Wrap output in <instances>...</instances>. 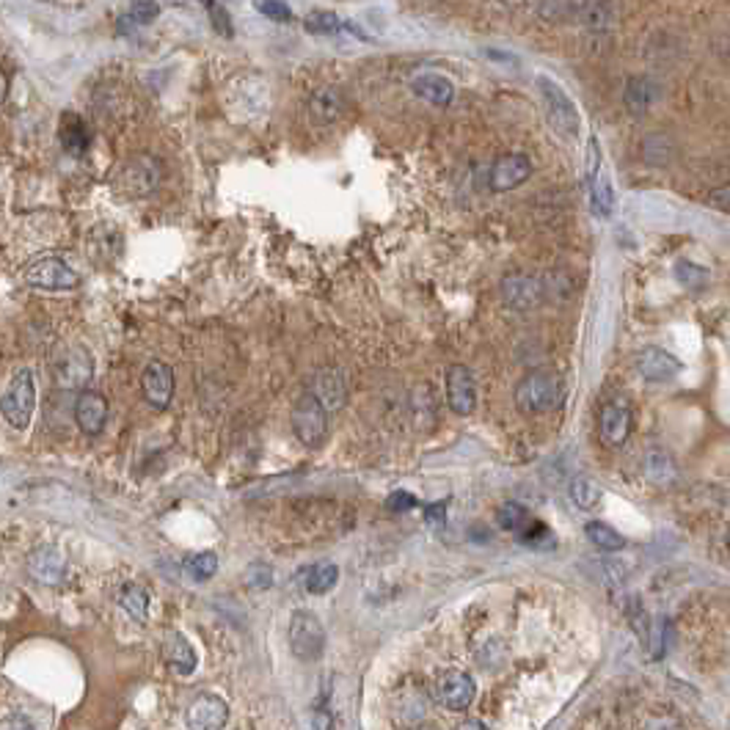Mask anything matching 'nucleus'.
<instances>
[{
  "instance_id": "1",
  "label": "nucleus",
  "mask_w": 730,
  "mask_h": 730,
  "mask_svg": "<svg viewBox=\"0 0 730 730\" xmlns=\"http://www.w3.org/2000/svg\"><path fill=\"white\" fill-rule=\"evenodd\" d=\"M563 403V381L549 370H532L516 386V405L524 413H546Z\"/></svg>"
},
{
  "instance_id": "2",
  "label": "nucleus",
  "mask_w": 730,
  "mask_h": 730,
  "mask_svg": "<svg viewBox=\"0 0 730 730\" xmlns=\"http://www.w3.org/2000/svg\"><path fill=\"white\" fill-rule=\"evenodd\" d=\"M36 408V383H34V373L31 370H20L12 383L6 386L4 397H0V416L14 430H25L31 425V416Z\"/></svg>"
},
{
  "instance_id": "3",
  "label": "nucleus",
  "mask_w": 730,
  "mask_h": 730,
  "mask_svg": "<svg viewBox=\"0 0 730 730\" xmlns=\"http://www.w3.org/2000/svg\"><path fill=\"white\" fill-rule=\"evenodd\" d=\"M538 92H541V100L546 105V114H549L551 124L559 132H566L568 138H576L579 127H582V116H579V108L574 105V100L568 97V92L546 75L538 77Z\"/></svg>"
},
{
  "instance_id": "4",
  "label": "nucleus",
  "mask_w": 730,
  "mask_h": 730,
  "mask_svg": "<svg viewBox=\"0 0 730 730\" xmlns=\"http://www.w3.org/2000/svg\"><path fill=\"white\" fill-rule=\"evenodd\" d=\"M22 282L39 290H75L80 285V276L61 260V257H34L22 268Z\"/></svg>"
},
{
  "instance_id": "5",
  "label": "nucleus",
  "mask_w": 730,
  "mask_h": 730,
  "mask_svg": "<svg viewBox=\"0 0 730 730\" xmlns=\"http://www.w3.org/2000/svg\"><path fill=\"white\" fill-rule=\"evenodd\" d=\"M587 188H590V207L598 218H609L614 210V190H612V180L606 172V163L601 157L598 141L590 138L587 141Z\"/></svg>"
},
{
  "instance_id": "6",
  "label": "nucleus",
  "mask_w": 730,
  "mask_h": 730,
  "mask_svg": "<svg viewBox=\"0 0 730 730\" xmlns=\"http://www.w3.org/2000/svg\"><path fill=\"white\" fill-rule=\"evenodd\" d=\"M160 160L152 155L130 157L114 177V188L124 196H149L160 182Z\"/></svg>"
},
{
  "instance_id": "7",
  "label": "nucleus",
  "mask_w": 730,
  "mask_h": 730,
  "mask_svg": "<svg viewBox=\"0 0 730 730\" xmlns=\"http://www.w3.org/2000/svg\"><path fill=\"white\" fill-rule=\"evenodd\" d=\"M290 648L301 662H315L325 651V629L312 612H295L290 621Z\"/></svg>"
},
{
  "instance_id": "8",
  "label": "nucleus",
  "mask_w": 730,
  "mask_h": 730,
  "mask_svg": "<svg viewBox=\"0 0 730 730\" xmlns=\"http://www.w3.org/2000/svg\"><path fill=\"white\" fill-rule=\"evenodd\" d=\"M293 428H295V436L303 446L323 444V438L328 433V411L312 395H309V391L293 408Z\"/></svg>"
},
{
  "instance_id": "9",
  "label": "nucleus",
  "mask_w": 730,
  "mask_h": 730,
  "mask_svg": "<svg viewBox=\"0 0 730 730\" xmlns=\"http://www.w3.org/2000/svg\"><path fill=\"white\" fill-rule=\"evenodd\" d=\"M474 694H477V686L471 676H466L461 670H444L436 678V700L438 706L449 711H466L474 703Z\"/></svg>"
},
{
  "instance_id": "10",
  "label": "nucleus",
  "mask_w": 730,
  "mask_h": 730,
  "mask_svg": "<svg viewBox=\"0 0 730 730\" xmlns=\"http://www.w3.org/2000/svg\"><path fill=\"white\" fill-rule=\"evenodd\" d=\"M229 722V706L218 694H199L188 706L185 725L188 730H221Z\"/></svg>"
},
{
  "instance_id": "11",
  "label": "nucleus",
  "mask_w": 730,
  "mask_h": 730,
  "mask_svg": "<svg viewBox=\"0 0 730 730\" xmlns=\"http://www.w3.org/2000/svg\"><path fill=\"white\" fill-rule=\"evenodd\" d=\"M446 403L458 416H469L477 408V381L466 364H455L446 373Z\"/></svg>"
},
{
  "instance_id": "12",
  "label": "nucleus",
  "mask_w": 730,
  "mask_h": 730,
  "mask_svg": "<svg viewBox=\"0 0 730 730\" xmlns=\"http://www.w3.org/2000/svg\"><path fill=\"white\" fill-rule=\"evenodd\" d=\"M141 389L152 408H160V411L168 408V403L174 397V370L160 358L149 361L141 375Z\"/></svg>"
},
{
  "instance_id": "13",
  "label": "nucleus",
  "mask_w": 730,
  "mask_h": 730,
  "mask_svg": "<svg viewBox=\"0 0 730 730\" xmlns=\"http://www.w3.org/2000/svg\"><path fill=\"white\" fill-rule=\"evenodd\" d=\"M108 413H110L108 400L100 395V391L83 389L77 395V400H75V422H77L83 436H100L105 430Z\"/></svg>"
},
{
  "instance_id": "14",
  "label": "nucleus",
  "mask_w": 730,
  "mask_h": 730,
  "mask_svg": "<svg viewBox=\"0 0 730 730\" xmlns=\"http://www.w3.org/2000/svg\"><path fill=\"white\" fill-rule=\"evenodd\" d=\"M532 177V160L521 152L501 155L491 168V190L508 193L518 185H524Z\"/></svg>"
},
{
  "instance_id": "15",
  "label": "nucleus",
  "mask_w": 730,
  "mask_h": 730,
  "mask_svg": "<svg viewBox=\"0 0 730 730\" xmlns=\"http://www.w3.org/2000/svg\"><path fill=\"white\" fill-rule=\"evenodd\" d=\"M634 370L642 381L664 383V381L676 378L681 373V361L672 353L662 350V348H645L634 358Z\"/></svg>"
},
{
  "instance_id": "16",
  "label": "nucleus",
  "mask_w": 730,
  "mask_h": 730,
  "mask_svg": "<svg viewBox=\"0 0 730 730\" xmlns=\"http://www.w3.org/2000/svg\"><path fill=\"white\" fill-rule=\"evenodd\" d=\"M92 381V356L83 348H69L55 361V383L61 389H86Z\"/></svg>"
},
{
  "instance_id": "17",
  "label": "nucleus",
  "mask_w": 730,
  "mask_h": 730,
  "mask_svg": "<svg viewBox=\"0 0 730 730\" xmlns=\"http://www.w3.org/2000/svg\"><path fill=\"white\" fill-rule=\"evenodd\" d=\"M411 89H413V94L422 100V102H430V105H438V108H446L449 102L455 100V83H453V77H446L444 72H436V69L413 75L411 77Z\"/></svg>"
},
{
  "instance_id": "18",
  "label": "nucleus",
  "mask_w": 730,
  "mask_h": 730,
  "mask_svg": "<svg viewBox=\"0 0 730 730\" xmlns=\"http://www.w3.org/2000/svg\"><path fill=\"white\" fill-rule=\"evenodd\" d=\"M28 574L42 584L55 587V584H61L67 579V559L61 557L59 549L39 546V549L31 551V557H28Z\"/></svg>"
},
{
  "instance_id": "19",
  "label": "nucleus",
  "mask_w": 730,
  "mask_h": 730,
  "mask_svg": "<svg viewBox=\"0 0 730 730\" xmlns=\"http://www.w3.org/2000/svg\"><path fill=\"white\" fill-rule=\"evenodd\" d=\"M309 395H312L325 411L342 408V405H345V397H348L345 375H342L340 370H336V367L320 370V373L312 378V389H309Z\"/></svg>"
},
{
  "instance_id": "20",
  "label": "nucleus",
  "mask_w": 730,
  "mask_h": 730,
  "mask_svg": "<svg viewBox=\"0 0 730 730\" xmlns=\"http://www.w3.org/2000/svg\"><path fill=\"white\" fill-rule=\"evenodd\" d=\"M631 425H634V416H631V408H629V405H623V403H609V405H604L601 419H598V430H601V438H604L609 446H621V444H626V438L631 436Z\"/></svg>"
},
{
  "instance_id": "21",
  "label": "nucleus",
  "mask_w": 730,
  "mask_h": 730,
  "mask_svg": "<svg viewBox=\"0 0 730 730\" xmlns=\"http://www.w3.org/2000/svg\"><path fill=\"white\" fill-rule=\"evenodd\" d=\"M342 110H345V97H342L340 89H333V86L317 89L312 94V100H309V119H312L315 124H320V127L333 124L336 119L342 116Z\"/></svg>"
},
{
  "instance_id": "22",
  "label": "nucleus",
  "mask_w": 730,
  "mask_h": 730,
  "mask_svg": "<svg viewBox=\"0 0 730 730\" xmlns=\"http://www.w3.org/2000/svg\"><path fill=\"white\" fill-rule=\"evenodd\" d=\"M59 138H61V147L67 149V155H72V157L86 155V149L92 144V132H89L86 122H83L77 114H64L61 116Z\"/></svg>"
},
{
  "instance_id": "23",
  "label": "nucleus",
  "mask_w": 730,
  "mask_h": 730,
  "mask_svg": "<svg viewBox=\"0 0 730 730\" xmlns=\"http://www.w3.org/2000/svg\"><path fill=\"white\" fill-rule=\"evenodd\" d=\"M501 293H504V301H508V306H513V309H532V306L541 301L538 278H526V276L504 278Z\"/></svg>"
},
{
  "instance_id": "24",
  "label": "nucleus",
  "mask_w": 730,
  "mask_h": 730,
  "mask_svg": "<svg viewBox=\"0 0 730 730\" xmlns=\"http://www.w3.org/2000/svg\"><path fill=\"white\" fill-rule=\"evenodd\" d=\"M642 469H645V477H648L654 485H662V488L676 485V480H678V466L664 449H651V453H645Z\"/></svg>"
},
{
  "instance_id": "25",
  "label": "nucleus",
  "mask_w": 730,
  "mask_h": 730,
  "mask_svg": "<svg viewBox=\"0 0 730 730\" xmlns=\"http://www.w3.org/2000/svg\"><path fill=\"white\" fill-rule=\"evenodd\" d=\"M165 662H168V667L177 672V676H190L199 659H196L193 645L182 634H172V637H168V642H165Z\"/></svg>"
},
{
  "instance_id": "26",
  "label": "nucleus",
  "mask_w": 730,
  "mask_h": 730,
  "mask_svg": "<svg viewBox=\"0 0 730 730\" xmlns=\"http://www.w3.org/2000/svg\"><path fill=\"white\" fill-rule=\"evenodd\" d=\"M571 499L579 510H587V513H593L601 508V501H604V491L596 480H590V477H574L571 480Z\"/></svg>"
},
{
  "instance_id": "27",
  "label": "nucleus",
  "mask_w": 730,
  "mask_h": 730,
  "mask_svg": "<svg viewBox=\"0 0 730 730\" xmlns=\"http://www.w3.org/2000/svg\"><path fill=\"white\" fill-rule=\"evenodd\" d=\"M584 532H587V541L601 551H623L626 549V538L604 521H590Z\"/></svg>"
},
{
  "instance_id": "28",
  "label": "nucleus",
  "mask_w": 730,
  "mask_h": 730,
  "mask_svg": "<svg viewBox=\"0 0 730 730\" xmlns=\"http://www.w3.org/2000/svg\"><path fill=\"white\" fill-rule=\"evenodd\" d=\"M340 582V568H336L333 563H317L306 571V590L309 593H315V596H323L328 593V590H333V584Z\"/></svg>"
},
{
  "instance_id": "29",
  "label": "nucleus",
  "mask_w": 730,
  "mask_h": 730,
  "mask_svg": "<svg viewBox=\"0 0 730 730\" xmlns=\"http://www.w3.org/2000/svg\"><path fill=\"white\" fill-rule=\"evenodd\" d=\"M119 604L122 609L132 617V621L144 623L147 621V612H149V596L144 587L138 584H124L122 593H119Z\"/></svg>"
},
{
  "instance_id": "30",
  "label": "nucleus",
  "mask_w": 730,
  "mask_h": 730,
  "mask_svg": "<svg viewBox=\"0 0 730 730\" xmlns=\"http://www.w3.org/2000/svg\"><path fill=\"white\" fill-rule=\"evenodd\" d=\"M626 105L631 114H648L654 105V83L645 77H634L626 86Z\"/></svg>"
},
{
  "instance_id": "31",
  "label": "nucleus",
  "mask_w": 730,
  "mask_h": 730,
  "mask_svg": "<svg viewBox=\"0 0 730 730\" xmlns=\"http://www.w3.org/2000/svg\"><path fill=\"white\" fill-rule=\"evenodd\" d=\"M157 14H160L157 4H132L127 14L119 17V34H130L138 25H149Z\"/></svg>"
},
{
  "instance_id": "32",
  "label": "nucleus",
  "mask_w": 730,
  "mask_h": 730,
  "mask_svg": "<svg viewBox=\"0 0 730 730\" xmlns=\"http://www.w3.org/2000/svg\"><path fill=\"white\" fill-rule=\"evenodd\" d=\"M303 28H306V34H340L345 22L340 20V14H333V12H312V14H306L303 20Z\"/></svg>"
},
{
  "instance_id": "33",
  "label": "nucleus",
  "mask_w": 730,
  "mask_h": 730,
  "mask_svg": "<svg viewBox=\"0 0 730 730\" xmlns=\"http://www.w3.org/2000/svg\"><path fill=\"white\" fill-rule=\"evenodd\" d=\"M496 521L501 529H508V532H521L532 518H529V510L524 508L521 501H504L499 513H496Z\"/></svg>"
},
{
  "instance_id": "34",
  "label": "nucleus",
  "mask_w": 730,
  "mask_h": 730,
  "mask_svg": "<svg viewBox=\"0 0 730 730\" xmlns=\"http://www.w3.org/2000/svg\"><path fill=\"white\" fill-rule=\"evenodd\" d=\"M185 571L190 574V579L196 582H207L215 576L218 571V557L215 551H199V554H193L188 563H185Z\"/></svg>"
},
{
  "instance_id": "35",
  "label": "nucleus",
  "mask_w": 730,
  "mask_h": 730,
  "mask_svg": "<svg viewBox=\"0 0 730 730\" xmlns=\"http://www.w3.org/2000/svg\"><path fill=\"white\" fill-rule=\"evenodd\" d=\"M676 278L686 287V290H703L709 282H711V273L700 265H692V262H678L676 265Z\"/></svg>"
},
{
  "instance_id": "36",
  "label": "nucleus",
  "mask_w": 730,
  "mask_h": 730,
  "mask_svg": "<svg viewBox=\"0 0 730 730\" xmlns=\"http://www.w3.org/2000/svg\"><path fill=\"white\" fill-rule=\"evenodd\" d=\"M207 14H210V22L215 28V34L223 36V39H232V20H229V12L223 9L221 4H207Z\"/></svg>"
},
{
  "instance_id": "37",
  "label": "nucleus",
  "mask_w": 730,
  "mask_h": 730,
  "mask_svg": "<svg viewBox=\"0 0 730 730\" xmlns=\"http://www.w3.org/2000/svg\"><path fill=\"white\" fill-rule=\"evenodd\" d=\"M416 504H419L416 496L408 493V491H395V493H389V499H386V508L395 510V513H408V510L416 508Z\"/></svg>"
},
{
  "instance_id": "38",
  "label": "nucleus",
  "mask_w": 730,
  "mask_h": 730,
  "mask_svg": "<svg viewBox=\"0 0 730 730\" xmlns=\"http://www.w3.org/2000/svg\"><path fill=\"white\" fill-rule=\"evenodd\" d=\"M257 9L268 17V20H276V22H290L293 20V12L287 4H278V0H273V4H257Z\"/></svg>"
},
{
  "instance_id": "39",
  "label": "nucleus",
  "mask_w": 730,
  "mask_h": 730,
  "mask_svg": "<svg viewBox=\"0 0 730 730\" xmlns=\"http://www.w3.org/2000/svg\"><path fill=\"white\" fill-rule=\"evenodd\" d=\"M425 518L436 526H444L446 521V501H436V504H428L425 508Z\"/></svg>"
},
{
  "instance_id": "40",
  "label": "nucleus",
  "mask_w": 730,
  "mask_h": 730,
  "mask_svg": "<svg viewBox=\"0 0 730 730\" xmlns=\"http://www.w3.org/2000/svg\"><path fill=\"white\" fill-rule=\"evenodd\" d=\"M248 582H251V584H257V587H268V584L273 582V574H270L265 566H251Z\"/></svg>"
},
{
  "instance_id": "41",
  "label": "nucleus",
  "mask_w": 730,
  "mask_h": 730,
  "mask_svg": "<svg viewBox=\"0 0 730 730\" xmlns=\"http://www.w3.org/2000/svg\"><path fill=\"white\" fill-rule=\"evenodd\" d=\"M0 730H36V727L22 717H6L0 719Z\"/></svg>"
},
{
  "instance_id": "42",
  "label": "nucleus",
  "mask_w": 730,
  "mask_h": 730,
  "mask_svg": "<svg viewBox=\"0 0 730 730\" xmlns=\"http://www.w3.org/2000/svg\"><path fill=\"white\" fill-rule=\"evenodd\" d=\"M727 185H722V188H717V190H711V199H709V205H714V207H719V210H727Z\"/></svg>"
},
{
  "instance_id": "43",
  "label": "nucleus",
  "mask_w": 730,
  "mask_h": 730,
  "mask_svg": "<svg viewBox=\"0 0 730 730\" xmlns=\"http://www.w3.org/2000/svg\"><path fill=\"white\" fill-rule=\"evenodd\" d=\"M455 730H491L485 722H480V719H466V722H461Z\"/></svg>"
},
{
  "instance_id": "44",
  "label": "nucleus",
  "mask_w": 730,
  "mask_h": 730,
  "mask_svg": "<svg viewBox=\"0 0 730 730\" xmlns=\"http://www.w3.org/2000/svg\"><path fill=\"white\" fill-rule=\"evenodd\" d=\"M6 97H9V75L0 69V105L6 102Z\"/></svg>"
},
{
  "instance_id": "45",
  "label": "nucleus",
  "mask_w": 730,
  "mask_h": 730,
  "mask_svg": "<svg viewBox=\"0 0 730 730\" xmlns=\"http://www.w3.org/2000/svg\"><path fill=\"white\" fill-rule=\"evenodd\" d=\"M419 730H438V727H436V725H422V727H419Z\"/></svg>"
}]
</instances>
